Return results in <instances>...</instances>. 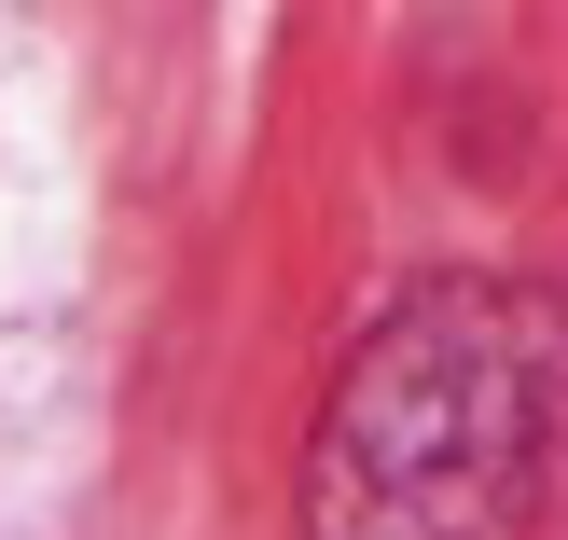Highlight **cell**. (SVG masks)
<instances>
[{
  "label": "cell",
  "mask_w": 568,
  "mask_h": 540,
  "mask_svg": "<svg viewBox=\"0 0 568 540\" xmlns=\"http://www.w3.org/2000/svg\"><path fill=\"white\" fill-rule=\"evenodd\" d=\"M568 430V333L514 277H430L361 333L305 458V540H527Z\"/></svg>",
  "instance_id": "cell-1"
}]
</instances>
